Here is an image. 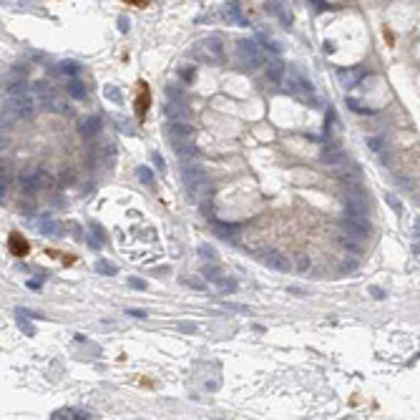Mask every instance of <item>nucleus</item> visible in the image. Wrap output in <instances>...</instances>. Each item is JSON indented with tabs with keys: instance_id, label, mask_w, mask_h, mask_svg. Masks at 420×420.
<instances>
[{
	"instance_id": "nucleus-25",
	"label": "nucleus",
	"mask_w": 420,
	"mask_h": 420,
	"mask_svg": "<svg viewBox=\"0 0 420 420\" xmlns=\"http://www.w3.org/2000/svg\"><path fill=\"white\" fill-rule=\"evenodd\" d=\"M103 93H106V96H108L113 103H124V96H121V91H119V88H113V86H106V88H103Z\"/></svg>"
},
{
	"instance_id": "nucleus-21",
	"label": "nucleus",
	"mask_w": 420,
	"mask_h": 420,
	"mask_svg": "<svg viewBox=\"0 0 420 420\" xmlns=\"http://www.w3.org/2000/svg\"><path fill=\"white\" fill-rule=\"evenodd\" d=\"M136 174H139V181H141V184H146V186H154V171H151L148 166H139V169H136Z\"/></svg>"
},
{
	"instance_id": "nucleus-43",
	"label": "nucleus",
	"mask_w": 420,
	"mask_h": 420,
	"mask_svg": "<svg viewBox=\"0 0 420 420\" xmlns=\"http://www.w3.org/2000/svg\"><path fill=\"white\" fill-rule=\"evenodd\" d=\"M20 214L23 216H33V204H20Z\"/></svg>"
},
{
	"instance_id": "nucleus-1",
	"label": "nucleus",
	"mask_w": 420,
	"mask_h": 420,
	"mask_svg": "<svg viewBox=\"0 0 420 420\" xmlns=\"http://www.w3.org/2000/svg\"><path fill=\"white\" fill-rule=\"evenodd\" d=\"M340 234H345V237H350L355 242H367L370 239V234H372V224H370V219L367 216H352V214H342L340 216Z\"/></svg>"
},
{
	"instance_id": "nucleus-9",
	"label": "nucleus",
	"mask_w": 420,
	"mask_h": 420,
	"mask_svg": "<svg viewBox=\"0 0 420 420\" xmlns=\"http://www.w3.org/2000/svg\"><path fill=\"white\" fill-rule=\"evenodd\" d=\"M101 129H103V119H101L98 113H91V116H86V119L78 124V131H81L83 139H93V136H98Z\"/></svg>"
},
{
	"instance_id": "nucleus-23",
	"label": "nucleus",
	"mask_w": 420,
	"mask_h": 420,
	"mask_svg": "<svg viewBox=\"0 0 420 420\" xmlns=\"http://www.w3.org/2000/svg\"><path fill=\"white\" fill-rule=\"evenodd\" d=\"M367 146L375 151V154H385V141L380 136H367Z\"/></svg>"
},
{
	"instance_id": "nucleus-27",
	"label": "nucleus",
	"mask_w": 420,
	"mask_h": 420,
	"mask_svg": "<svg viewBox=\"0 0 420 420\" xmlns=\"http://www.w3.org/2000/svg\"><path fill=\"white\" fill-rule=\"evenodd\" d=\"M199 207H202V211H204L207 219H214V197H211V199H204V202H199Z\"/></svg>"
},
{
	"instance_id": "nucleus-39",
	"label": "nucleus",
	"mask_w": 420,
	"mask_h": 420,
	"mask_svg": "<svg viewBox=\"0 0 420 420\" xmlns=\"http://www.w3.org/2000/svg\"><path fill=\"white\" fill-rule=\"evenodd\" d=\"M129 284H131L134 289H146V282L139 280V277H129Z\"/></svg>"
},
{
	"instance_id": "nucleus-3",
	"label": "nucleus",
	"mask_w": 420,
	"mask_h": 420,
	"mask_svg": "<svg viewBox=\"0 0 420 420\" xmlns=\"http://www.w3.org/2000/svg\"><path fill=\"white\" fill-rule=\"evenodd\" d=\"M342 207L348 214L352 216H367L370 214V202H367V194L362 192L360 184L355 186H348V192L342 194Z\"/></svg>"
},
{
	"instance_id": "nucleus-41",
	"label": "nucleus",
	"mask_w": 420,
	"mask_h": 420,
	"mask_svg": "<svg viewBox=\"0 0 420 420\" xmlns=\"http://www.w3.org/2000/svg\"><path fill=\"white\" fill-rule=\"evenodd\" d=\"M267 75H270V81H275V83H277V81H280V75H282V68H280V66H275V68H270Z\"/></svg>"
},
{
	"instance_id": "nucleus-14",
	"label": "nucleus",
	"mask_w": 420,
	"mask_h": 420,
	"mask_svg": "<svg viewBox=\"0 0 420 420\" xmlns=\"http://www.w3.org/2000/svg\"><path fill=\"white\" fill-rule=\"evenodd\" d=\"M169 136L171 139H192L194 136V129L181 119V121H169Z\"/></svg>"
},
{
	"instance_id": "nucleus-8",
	"label": "nucleus",
	"mask_w": 420,
	"mask_h": 420,
	"mask_svg": "<svg viewBox=\"0 0 420 420\" xmlns=\"http://www.w3.org/2000/svg\"><path fill=\"white\" fill-rule=\"evenodd\" d=\"M207 174H204V169H202V164L199 161H194V159H189V161H181V179H184V184L186 186H192V184H197L199 179H204Z\"/></svg>"
},
{
	"instance_id": "nucleus-10",
	"label": "nucleus",
	"mask_w": 420,
	"mask_h": 420,
	"mask_svg": "<svg viewBox=\"0 0 420 420\" xmlns=\"http://www.w3.org/2000/svg\"><path fill=\"white\" fill-rule=\"evenodd\" d=\"M320 161L327 164V166H340V164H345V151L337 143H327L320 154Z\"/></svg>"
},
{
	"instance_id": "nucleus-34",
	"label": "nucleus",
	"mask_w": 420,
	"mask_h": 420,
	"mask_svg": "<svg viewBox=\"0 0 420 420\" xmlns=\"http://www.w3.org/2000/svg\"><path fill=\"white\" fill-rule=\"evenodd\" d=\"M179 330H181V332H186V335H194L199 327H197L194 322H179Z\"/></svg>"
},
{
	"instance_id": "nucleus-20",
	"label": "nucleus",
	"mask_w": 420,
	"mask_h": 420,
	"mask_svg": "<svg viewBox=\"0 0 420 420\" xmlns=\"http://www.w3.org/2000/svg\"><path fill=\"white\" fill-rule=\"evenodd\" d=\"M181 284H186V287H192V289H199V292H204L207 289V280L202 277H181Z\"/></svg>"
},
{
	"instance_id": "nucleus-13",
	"label": "nucleus",
	"mask_w": 420,
	"mask_h": 420,
	"mask_svg": "<svg viewBox=\"0 0 420 420\" xmlns=\"http://www.w3.org/2000/svg\"><path fill=\"white\" fill-rule=\"evenodd\" d=\"M8 252H10L13 257H25V254L30 252V244H28V239H25L23 234L13 232V234L8 237Z\"/></svg>"
},
{
	"instance_id": "nucleus-24",
	"label": "nucleus",
	"mask_w": 420,
	"mask_h": 420,
	"mask_svg": "<svg viewBox=\"0 0 420 420\" xmlns=\"http://www.w3.org/2000/svg\"><path fill=\"white\" fill-rule=\"evenodd\" d=\"M28 320H30V317H23V315H18V327H20L25 335H30V337H33V335H35V327H33Z\"/></svg>"
},
{
	"instance_id": "nucleus-30",
	"label": "nucleus",
	"mask_w": 420,
	"mask_h": 420,
	"mask_svg": "<svg viewBox=\"0 0 420 420\" xmlns=\"http://www.w3.org/2000/svg\"><path fill=\"white\" fill-rule=\"evenodd\" d=\"M73 181H75V174H73V171H61V176H58V184H61V186H70Z\"/></svg>"
},
{
	"instance_id": "nucleus-18",
	"label": "nucleus",
	"mask_w": 420,
	"mask_h": 420,
	"mask_svg": "<svg viewBox=\"0 0 420 420\" xmlns=\"http://www.w3.org/2000/svg\"><path fill=\"white\" fill-rule=\"evenodd\" d=\"M202 277H204V280H207V282H216V284H219V282L224 280V277H221V275H219V270H216V267H214V264H207V267H204V270H202Z\"/></svg>"
},
{
	"instance_id": "nucleus-5",
	"label": "nucleus",
	"mask_w": 420,
	"mask_h": 420,
	"mask_svg": "<svg viewBox=\"0 0 420 420\" xmlns=\"http://www.w3.org/2000/svg\"><path fill=\"white\" fill-rule=\"evenodd\" d=\"M262 264H267L270 270H275V272H280V275H287V272H292V262H289V257L284 254V252H277V249H267V252H262Z\"/></svg>"
},
{
	"instance_id": "nucleus-47",
	"label": "nucleus",
	"mask_w": 420,
	"mask_h": 420,
	"mask_svg": "<svg viewBox=\"0 0 420 420\" xmlns=\"http://www.w3.org/2000/svg\"><path fill=\"white\" fill-rule=\"evenodd\" d=\"M28 284H30V287H33V289H38V287H41V280H30V282H28Z\"/></svg>"
},
{
	"instance_id": "nucleus-6",
	"label": "nucleus",
	"mask_w": 420,
	"mask_h": 420,
	"mask_svg": "<svg viewBox=\"0 0 420 420\" xmlns=\"http://www.w3.org/2000/svg\"><path fill=\"white\" fill-rule=\"evenodd\" d=\"M211 197H214V186L209 184V179H207V176H204V179H199L197 184L186 186V202H192V204H199V202L211 199Z\"/></svg>"
},
{
	"instance_id": "nucleus-37",
	"label": "nucleus",
	"mask_w": 420,
	"mask_h": 420,
	"mask_svg": "<svg viewBox=\"0 0 420 420\" xmlns=\"http://www.w3.org/2000/svg\"><path fill=\"white\" fill-rule=\"evenodd\" d=\"M126 315H131V317H136V320H146V317H148L146 310H126Z\"/></svg>"
},
{
	"instance_id": "nucleus-42",
	"label": "nucleus",
	"mask_w": 420,
	"mask_h": 420,
	"mask_svg": "<svg viewBox=\"0 0 420 420\" xmlns=\"http://www.w3.org/2000/svg\"><path fill=\"white\" fill-rule=\"evenodd\" d=\"M91 229H93V234L101 239V242H106V234H103V229H101V224H91Z\"/></svg>"
},
{
	"instance_id": "nucleus-22",
	"label": "nucleus",
	"mask_w": 420,
	"mask_h": 420,
	"mask_svg": "<svg viewBox=\"0 0 420 420\" xmlns=\"http://www.w3.org/2000/svg\"><path fill=\"white\" fill-rule=\"evenodd\" d=\"M385 204L395 211V214H403V204H400V199H398L395 194H390V192H388V194H385Z\"/></svg>"
},
{
	"instance_id": "nucleus-31",
	"label": "nucleus",
	"mask_w": 420,
	"mask_h": 420,
	"mask_svg": "<svg viewBox=\"0 0 420 420\" xmlns=\"http://www.w3.org/2000/svg\"><path fill=\"white\" fill-rule=\"evenodd\" d=\"M151 161H154V166H156L159 171H166V161L161 159V154H156V151H154V154H151Z\"/></svg>"
},
{
	"instance_id": "nucleus-44",
	"label": "nucleus",
	"mask_w": 420,
	"mask_h": 420,
	"mask_svg": "<svg viewBox=\"0 0 420 420\" xmlns=\"http://www.w3.org/2000/svg\"><path fill=\"white\" fill-rule=\"evenodd\" d=\"M181 78H184V81H192V78H194V70L189 68V70H181Z\"/></svg>"
},
{
	"instance_id": "nucleus-38",
	"label": "nucleus",
	"mask_w": 420,
	"mask_h": 420,
	"mask_svg": "<svg viewBox=\"0 0 420 420\" xmlns=\"http://www.w3.org/2000/svg\"><path fill=\"white\" fill-rule=\"evenodd\" d=\"M121 3L134 5V8H146V5H151V0H121Z\"/></svg>"
},
{
	"instance_id": "nucleus-11",
	"label": "nucleus",
	"mask_w": 420,
	"mask_h": 420,
	"mask_svg": "<svg viewBox=\"0 0 420 420\" xmlns=\"http://www.w3.org/2000/svg\"><path fill=\"white\" fill-rule=\"evenodd\" d=\"M171 146H174V151H176V156L181 161L197 159V154H199V148L192 143V139H171Z\"/></svg>"
},
{
	"instance_id": "nucleus-28",
	"label": "nucleus",
	"mask_w": 420,
	"mask_h": 420,
	"mask_svg": "<svg viewBox=\"0 0 420 420\" xmlns=\"http://www.w3.org/2000/svg\"><path fill=\"white\" fill-rule=\"evenodd\" d=\"M310 267H312V259H310L307 254H297V270H299V272H307Z\"/></svg>"
},
{
	"instance_id": "nucleus-19",
	"label": "nucleus",
	"mask_w": 420,
	"mask_h": 420,
	"mask_svg": "<svg viewBox=\"0 0 420 420\" xmlns=\"http://www.w3.org/2000/svg\"><path fill=\"white\" fill-rule=\"evenodd\" d=\"M68 93L73 96V98H86V93H88V91H86V86H83L81 81H70V83H68Z\"/></svg>"
},
{
	"instance_id": "nucleus-36",
	"label": "nucleus",
	"mask_w": 420,
	"mask_h": 420,
	"mask_svg": "<svg viewBox=\"0 0 420 420\" xmlns=\"http://www.w3.org/2000/svg\"><path fill=\"white\" fill-rule=\"evenodd\" d=\"M357 267V259H345L342 264H340V272H352Z\"/></svg>"
},
{
	"instance_id": "nucleus-29",
	"label": "nucleus",
	"mask_w": 420,
	"mask_h": 420,
	"mask_svg": "<svg viewBox=\"0 0 420 420\" xmlns=\"http://www.w3.org/2000/svg\"><path fill=\"white\" fill-rule=\"evenodd\" d=\"M221 307H224V310H229V312H242V315H249V307H247V304H234V302H224Z\"/></svg>"
},
{
	"instance_id": "nucleus-40",
	"label": "nucleus",
	"mask_w": 420,
	"mask_h": 420,
	"mask_svg": "<svg viewBox=\"0 0 420 420\" xmlns=\"http://www.w3.org/2000/svg\"><path fill=\"white\" fill-rule=\"evenodd\" d=\"M116 124H119V129H121V131H126V134H129V136H131V134H134V126H131V124H129V121H121V119H119V121H116Z\"/></svg>"
},
{
	"instance_id": "nucleus-12",
	"label": "nucleus",
	"mask_w": 420,
	"mask_h": 420,
	"mask_svg": "<svg viewBox=\"0 0 420 420\" xmlns=\"http://www.w3.org/2000/svg\"><path fill=\"white\" fill-rule=\"evenodd\" d=\"M211 229H214V234H216L219 239H224V242H234L242 226H239V224H224V221L211 219Z\"/></svg>"
},
{
	"instance_id": "nucleus-35",
	"label": "nucleus",
	"mask_w": 420,
	"mask_h": 420,
	"mask_svg": "<svg viewBox=\"0 0 420 420\" xmlns=\"http://www.w3.org/2000/svg\"><path fill=\"white\" fill-rule=\"evenodd\" d=\"M370 294H372L375 299H385V297H388V292H385L383 287H370Z\"/></svg>"
},
{
	"instance_id": "nucleus-33",
	"label": "nucleus",
	"mask_w": 420,
	"mask_h": 420,
	"mask_svg": "<svg viewBox=\"0 0 420 420\" xmlns=\"http://www.w3.org/2000/svg\"><path fill=\"white\" fill-rule=\"evenodd\" d=\"M348 106H350L352 111H357V113H360V116H370V113H372V111H370V108H362V106H360V103H357V101H348Z\"/></svg>"
},
{
	"instance_id": "nucleus-45",
	"label": "nucleus",
	"mask_w": 420,
	"mask_h": 420,
	"mask_svg": "<svg viewBox=\"0 0 420 420\" xmlns=\"http://www.w3.org/2000/svg\"><path fill=\"white\" fill-rule=\"evenodd\" d=\"M289 292L297 294V297H304V289H299V287H289Z\"/></svg>"
},
{
	"instance_id": "nucleus-15",
	"label": "nucleus",
	"mask_w": 420,
	"mask_h": 420,
	"mask_svg": "<svg viewBox=\"0 0 420 420\" xmlns=\"http://www.w3.org/2000/svg\"><path fill=\"white\" fill-rule=\"evenodd\" d=\"M53 420H75V418H93L88 410H78V408H63V410H56L53 415H51Z\"/></svg>"
},
{
	"instance_id": "nucleus-4",
	"label": "nucleus",
	"mask_w": 420,
	"mask_h": 420,
	"mask_svg": "<svg viewBox=\"0 0 420 420\" xmlns=\"http://www.w3.org/2000/svg\"><path fill=\"white\" fill-rule=\"evenodd\" d=\"M151 108V88L146 81L136 83V98H134V113H136V121H146V113Z\"/></svg>"
},
{
	"instance_id": "nucleus-16",
	"label": "nucleus",
	"mask_w": 420,
	"mask_h": 420,
	"mask_svg": "<svg viewBox=\"0 0 420 420\" xmlns=\"http://www.w3.org/2000/svg\"><path fill=\"white\" fill-rule=\"evenodd\" d=\"M164 113L169 116V121H181V119L189 116V108H181V106H176V103H166Z\"/></svg>"
},
{
	"instance_id": "nucleus-7",
	"label": "nucleus",
	"mask_w": 420,
	"mask_h": 420,
	"mask_svg": "<svg viewBox=\"0 0 420 420\" xmlns=\"http://www.w3.org/2000/svg\"><path fill=\"white\" fill-rule=\"evenodd\" d=\"M63 224L53 216V214H41L38 216V232L46 237H63Z\"/></svg>"
},
{
	"instance_id": "nucleus-26",
	"label": "nucleus",
	"mask_w": 420,
	"mask_h": 420,
	"mask_svg": "<svg viewBox=\"0 0 420 420\" xmlns=\"http://www.w3.org/2000/svg\"><path fill=\"white\" fill-rule=\"evenodd\" d=\"M199 254H202L204 259H209V262H216V249L209 247V244H202V247H199Z\"/></svg>"
},
{
	"instance_id": "nucleus-17",
	"label": "nucleus",
	"mask_w": 420,
	"mask_h": 420,
	"mask_svg": "<svg viewBox=\"0 0 420 420\" xmlns=\"http://www.w3.org/2000/svg\"><path fill=\"white\" fill-rule=\"evenodd\" d=\"M96 272H98V275H106V277H113L119 270H116V264H111V262H106V259H98V262H96Z\"/></svg>"
},
{
	"instance_id": "nucleus-2",
	"label": "nucleus",
	"mask_w": 420,
	"mask_h": 420,
	"mask_svg": "<svg viewBox=\"0 0 420 420\" xmlns=\"http://www.w3.org/2000/svg\"><path fill=\"white\" fill-rule=\"evenodd\" d=\"M18 184L25 194H35V192H43V189H51L56 181L48 171L43 169H25L23 174H18Z\"/></svg>"
},
{
	"instance_id": "nucleus-32",
	"label": "nucleus",
	"mask_w": 420,
	"mask_h": 420,
	"mask_svg": "<svg viewBox=\"0 0 420 420\" xmlns=\"http://www.w3.org/2000/svg\"><path fill=\"white\" fill-rule=\"evenodd\" d=\"M219 289H221L224 294H226V292H234V289H237V282L234 280H221L219 282Z\"/></svg>"
},
{
	"instance_id": "nucleus-46",
	"label": "nucleus",
	"mask_w": 420,
	"mask_h": 420,
	"mask_svg": "<svg viewBox=\"0 0 420 420\" xmlns=\"http://www.w3.org/2000/svg\"><path fill=\"white\" fill-rule=\"evenodd\" d=\"M413 252L420 257V237H415V244H413Z\"/></svg>"
}]
</instances>
